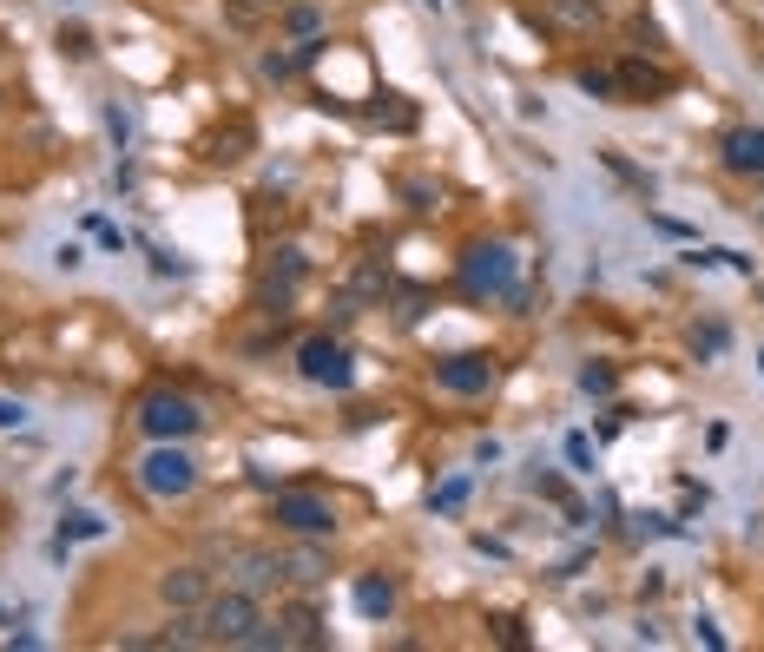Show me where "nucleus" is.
<instances>
[{
    "label": "nucleus",
    "instance_id": "nucleus-1",
    "mask_svg": "<svg viewBox=\"0 0 764 652\" xmlns=\"http://www.w3.org/2000/svg\"><path fill=\"white\" fill-rule=\"evenodd\" d=\"M271 521L297 541H336V501H323L317 488H277L271 494Z\"/></svg>",
    "mask_w": 764,
    "mask_h": 652
},
{
    "label": "nucleus",
    "instance_id": "nucleus-2",
    "mask_svg": "<svg viewBox=\"0 0 764 652\" xmlns=\"http://www.w3.org/2000/svg\"><path fill=\"white\" fill-rule=\"evenodd\" d=\"M139 488L152 501H185L198 488V462H191L185 442H152V455L139 462Z\"/></svg>",
    "mask_w": 764,
    "mask_h": 652
},
{
    "label": "nucleus",
    "instance_id": "nucleus-3",
    "mask_svg": "<svg viewBox=\"0 0 764 652\" xmlns=\"http://www.w3.org/2000/svg\"><path fill=\"white\" fill-rule=\"evenodd\" d=\"M198 429H205V415H198L191 396H178V389H152V396L139 402V435L145 442H191Z\"/></svg>",
    "mask_w": 764,
    "mask_h": 652
},
{
    "label": "nucleus",
    "instance_id": "nucleus-4",
    "mask_svg": "<svg viewBox=\"0 0 764 652\" xmlns=\"http://www.w3.org/2000/svg\"><path fill=\"white\" fill-rule=\"evenodd\" d=\"M198 613H205L211 646H244V639H251V626L264 620V613H257V593H251V587H224V593H211Z\"/></svg>",
    "mask_w": 764,
    "mask_h": 652
},
{
    "label": "nucleus",
    "instance_id": "nucleus-5",
    "mask_svg": "<svg viewBox=\"0 0 764 652\" xmlns=\"http://www.w3.org/2000/svg\"><path fill=\"white\" fill-rule=\"evenodd\" d=\"M297 376L317 382V389H350L356 363H350V350H343L336 336H310V343H297Z\"/></svg>",
    "mask_w": 764,
    "mask_h": 652
},
{
    "label": "nucleus",
    "instance_id": "nucleus-6",
    "mask_svg": "<svg viewBox=\"0 0 764 652\" xmlns=\"http://www.w3.org/2000/svg\"><path fill=\"white\" fill-rule=\"evenodd\" d=\"M514 284V251L508 244H475V251L462 257V290L468 297H508Z\"/></svg>",
    "mask_w": 764,
    "mask_h": 652
},
{
    "label": "nucleus",
    "instance_id": "nucleus-7",
    "mask_svg": "<svg viewBox=\"0 0 764 652\" xmlns=\"http://www.w3.org/2000/svg\"><path fill=\"white\" fill-rule=\"evenodd\" d=\"M494 376H501V369H494V356H448V363H435V382H442L448 396H488L494 389Z\"/></svg>",
    "mask_w": 764,
    "mask_h": 652
},
{
    "label": "nucleus",
    "instance_id": "nucleus-8",
    "mask_svg": "<svg viewBox=\"0 0 764 652\" xmlns=\"http://www.w3.org/2000/svg\"><path fill=\"white\" fill-rule=\"evenodd\" d=\"M159 600L172 606V613L205 606V600H211V573H205V567H172V573H159Z\"/></svg>",
    "mask_w": 764,
    "mask_h": 652
},
{
    "label": "nucleus",
    "instance_id": "nucleus-9",
    "mask_svg": "<svg viewBox=\"0 0 764 652\" xmlns=\"http://www.w3.org/2000/svg\"><path fill=\"white\" fill-rule=\"evenodd\" d=\"M718 152H725V172L738 178H764V126H738L718 139Z\"/></svg>",
    "mask_w": 764,
    "mask_h": 652
},
{
    "label": "nucleus",
    "instance_id": "nucleus-10",
    "mask_svg": "<svg viewBox=\"0 0 764 652\" xmlns=\"http://www.w3.org/2000/svg\"><path fill=\"white\" fill-rule=\"evenodd\" d=\"M73 541H106V514H93V508H60V527H53V560L73 554Z\"/></svg>",
    "mask_w": 764,
    "mask_h": 652
},
{
    "label": "nucleus",
    "instance_id": "nucleus-11",
    "mask_svg": "<svg viewBox=\"0 0 764 652\" xmlns=\"http://www.w3.org/2000/svg\"><path fill=\"white\" fill-rule=\"evenodd\" d=\"M277 620H284V633H290V646H330V620H323L310 600H290V606H277Z\"/></svg>",
    "mask_w": 764,
    "mask_h": 652
},
{
    "label": "nucleus",
    "instance_id": "nucleus-12",
    "mask_svg": "<svg viewBox=\"0 0 764 652\" xmlns=\"http://www.w3.org/2000/svg\"><path fill=\"white\" fill-rule=\"evenodd\" d=\"M613 73H620V99H666L672 93V73H659L646 60H620Z\"/></svg>",
    "mask_w": 764,
    "mask_h": 652
},
{
    "label": "nucleus",
    "instance_id": "nucleus-13",
    "mask_svg": "<svg viewBox=\"0 0 764 652\" xmlns=\"http://www.w3.org/2000/svg\"><path fill=\"white\" fill-rule=\"evenodd\" d=\"M356 613L382 626L396 613V580H389V573H356Z\"/></svg>",
    "mask_w": 764,
    "mask_h": 652
},
{
    "label": "nucleus",
    "instance_id": "nucleus-14",
    "mask_svg": "<svg viewBox=\"0 0 764 652\" xmlns=\"http://www.w3.org/2000/svg\"><path fill=\"white\" fill-rule=\"evenodd\" d=\"M600 20H606L600 0H547V27H560V33H593Z\"/></svg>",
    "mask_w": 764,
    "mask_h": 652
},
{
    "label": "nucleus",
    "instance_id": "nucleus-15",
    "mask_svg": "<svg viewBox=\"0 0 764 652\" xmlns=\"http://www.w3.org/2000/svg\"><path fill=\"white\" fill-rule=\"evenodd\" d=\"M277 580H284V560H277V554H238V573H231V587L271 593Z\"/></svg>",
    "mask_w": 764,
    "mask_h": 652
},
{
    "label": "nucleus",
    "instance_id": "nucleus-16",
    "mask_svg": "<svg viewBox=\"0 0 764 652\" xmlns=\"http://www.w3.org/2000/svg\"><path fill=\"white\" fill-rule=\"evenodd\" d=\"M284 580H290V587H303V593L323 587V580H330V560H323V547L310 541L303 554H290V560H284Z\"/></svg>",
    "mask_w": 764,
    "mask_h": 652
},
{
    "label": "nucleus",
    "instance_id": "nucleus-17",
    "mask_svg": "<svg viewBox=\"0 0 764 652\" xmlns=\"http://www.w3.org/2000/svg\"><path fill=\"white\" fill-rule=\"evenodd\" d=\"M573 86H580L587 99H600V106H620V73H613V66H580Z\"/></svg>",
    "mask_w": 764,
    "mask_h": 652
},
{
    "label": "nucleus",
    "instance_id": "nucleus-18",
    "mask_svg": "<svg viewBox=\"0 0 764 652\" xmlns=\"http://www.w3.org/2000/svg\"><path fill=\"white\" fill-rule=\"evenodd\" d=\"M732 350V330H725V323H699V330H692V356H699V363H712V356H725Z\"/></svg>",
    "mask_w": 764,
    "mask_h": 652
},
{
    "label": "nucleus",
    "instance_id": "nucleus-19",
    "mask_svg": "<svg viewBox=\"0 0 764 652\" xmlns=\"http://www.w3.org/2000/svg\"><path fill=\"white\" fill-rule=\"evenodd\" d=\"M580 396H613V389H620V369L613 363H580Z\"/></svg>",
    "mask_w": 764,
    "mask_h": 652
},
{
    "label": "nucleus",
    "instance_id": "nucleus-20",
    "mask_svg": "<svg viewBox=\"0 0 764 652\" xmlns=\"http://www.w3.org/2000/svg\"><path fill=\"white\" fill-rule=\"evenodd\" d=\"M468 494H475V481L455 475V481H442V488L429 494V508H435V514H462V508H468Z\"/></svg>",
    "mask_w": 764,
    "mask_h": 652
},
{
    "label": "nucleus",
    "instance_id": "nucleus-21",
    "mask_svg": "<svg viewBox=\"0 0 764 652\" xmlns=\"http://www.w3.org/2000/svg\"><path fill=\"white\" fill-rule=\"evenodd\" d=\"M369 119H376V126H389V132H409L415 126V106H402L396 93H382V106H369Z\"/></svg>",
    "mask_w": 764,
    "mask_h": 652
},
{
    "label": "nucleus",
    "instance_id": "nucleus-22",
    "mask_svg": "<svg viewBox=\"0 0 764 652\" xmlns=\"http://www.w3.org/2000/svg\"><path fill=\"white\" fill-rule=\"evenodd\" d=\"M53 47H60V60H93V33H86V27H60V33H53Z\"/></svg>",
    "mask_w": 764,
    "mask_h": 652
},
{
    "label": "nucleus",
    "instance_id": "nucleus-23",
    "mask_svg": "<svg viewBox=\"0 0 764 652\" xmlns=\"http://www.w3.org/2000/svg\"><path fill=\"white\" fill-rule=\"evenodd\" d=\"M633 527H639V534H659V541H679V534H685L679 514H633Z\"/></svg>",
    "mask_w": 764,
    "mask_h": 652
},
{
    "label": "nucleus",
    "instance_id": "nucleus-24",
    "mask_svg": "<svg viewBox=\"0 0 764 652\" xmlns=\"http://www.w3.org/2000/svg\"><path fill=\"white\" fill-rule=\"evenodd\" d=\"M99 119H106V132H112V145H119V152H132V112L119 106V99H112L106 112H99Z\"/></svg>",
    "mask_w": 764,
    "mask_h": 652
},
{
    "label": "nucleus",
    "instance_id": "nucleus-25",
    "mask_svg": "<svg viewBox=\"0 0 764 652\" xmlns=\"http://www.w3.org/2000/svg\"><path fill=\"white\" fill-rule=\"evenodd\" d=\"M27 422H33V409H27V402H20V396H0V429L14 435V429H27Z\"/></svg>",
    "mask_w": 764,
    "mask_h": 652
},
{
    "label": "nucleus",
    "instance_id": "nucleus-26",
    "mask_svg": "<svg viewBox=\"0 0 764 652\" xmlns=\"http://www.w3.org/2000/svg\"><path fill=\"white\" fill-rule=\"evenodd\" d=\"M567 468L573 475H593V442L587 435H567Z\"/></svg>",
    "mask_w": 764,
    "mask_h": 652
},
{
    "label": "nucleus",
    "instance_id": "nucleus-27",
    "mask_svg": "<svg viewBox=\"0 0 764 652\" xmlns=\"http://www.w3.org/2000/svg\"><path fill=\"white\" fill-rule=\"evenodd\" d=\"M422 303H429L422 290H396V323H422V317H429Z\"/></svg>",
    "mask_w": 764,
    "mask_h": 652
},
{
    "label": "nucleus",
    "instance_id": "nucleus-28",
    "mask_svg": "<svg viewBox=\"0 0 764 652\" xmlns=\"http://www.w3.org/2000/svg\"><path fill=\"white\" fill-rule=\"evenodd\" d=\"M297 53H264V80H290V73H297Z\"/></svg>",
    "mask_w": 764,
    "mask_h": 652
},
{
    "label": "nucleus",
    "instance_id": "nucleus-29",
    "mask_svg": "<svg viewBox=\"0 0 764 652\" xmlns=\"http://www.w3.org/2000/svg\"><path fill=\"white\" fill-rule=\"evenodd\" d=\"M185 271H191V264L178 251H152V277H185Z\"/></svg>",
    "mask_w": 764,
    "mask_h": 652
},
{
    "label": "nucleus",
    "instance_id": "nucleus-30",
    "mask_svg": "<svg viewBox=\"0 0 764 652\" xmlns=\"http://www.w3.org/2000/svg\"><path fill=\"white\" fill-rule=\"evenodd\" d=\"M86 231H93V238L106 244V251H126V231H112L106 218H86Z\"/></svg>",
    "mask_w": 764,
    "mask_h": 652
},
{
    "label": "nucleus",
    "instance_id": "nucleus-31",
    "mask_svg": "<svg viewBox=\"0 0 764 652\" xmlns=\"http://www.w3.org/2000/svg\"><path fill=\"white\" fill-rule=\"evenodd\" d=\"M284 27L310 40V33H317V7H290V14H284Z\"/></svg>",
    "mask_w": 764,
    "mask_h": 652
},
{
    "label": "nucleus",
    "instance_id": "nucleus-32",
    "mask_svg": "<svg viewBox=\"0 0 764 652\" xmlns=\"http://www.w3.org/2000/svg\"><path fill=\"white\" fill-rule=\"evenodd\" d=\"M692 633H699V639H705V646H712V652H725V633H718V626L705 620V613H692Z\"/></svg>",
    "mask_w": 764,
    "mask_h": 652
},
{
    "label": "nucleus",
    "instance_id": "nucleus-33",
    "mask_svg": "<svg viewBox=\"0 0 764 652\" xmlns=\"http://www.w3.org/2000/svg\"><path fill=\"white\" fill-rule=\"evenodd\" d=\"M659 593H666V573L646 567V580H639V600H659Z\"/></svg>",
    "mask_w": 764,
    "mask_h": 652
},
{
    "label": "nucleus",
    "instance_id": "nucleus-34",
    "mask_svg": "<svg viewBox=\"0 0 764 652\" xmlns=\"http://www.w3.org/2000/svg\"><path fill=\"white\" fill-rule=\"evenodd\" d=\"M494 633L508 639V646H527V633H521V620H494Z\"/></svg>",
    "mask_w": 764,
    "mask_h": 652
},
{
    "label": "nucleus",
    "instance_id": "nucleus-35",
    "mask_svg": "<svg viewBox=\"0 0 764 652\" xmlns=\"http://www.w3.org/2000/svg\"><path fill=\"white\" fill-rule=\"evenodd\" d=\"M633 639H639V646H659L666 633H659V620H639V626H633Z\"/></svg>",
    "mask_w": 764,
    "mask_h": 652
},
{
    "label": "nucleus",
    "instance_id": "nucleus-36",
    "mask_svg": "<svg viewBox=\"0 0 764 652\" xmlns=\"http://www.w3.org/2000/svg\"><path fill=\"white\" fill-rule=\"evenodd\" d=\"M758 376H764V350H758Z\"/></svg>",
    "mask_w": 764,
    "mask_h": 652
},
{
    "label": "nucleus",
    "instance_id": "nucleus-37",
    "mask_svg": "<svg viewBox=\"0 0 764 652\" xmlns=\"http://www.w3.org/2000/svg\"><path fill=\"white\" fill-rule=\"evenodd\" d=\"M66 7H73V0H66Z\"/></svg>",
    "mask_w": 764,
    "mask_h": 652
}]
</instances>
